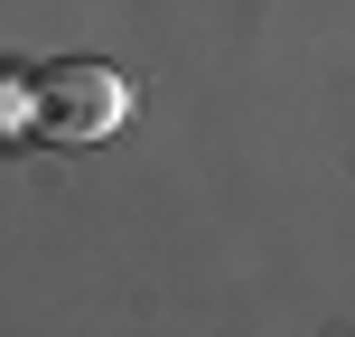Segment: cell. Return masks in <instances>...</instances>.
<instances>
[{"label":"cell","mask_w":355,"mask_h":337,"mask_svg":"<svg viewBox=\"0 0 355 337\" xmlns=\"http://www.w3.org/2000/svg\"><path fill=\"white\" fill-rule=\"evenodd\" d=\"M131 113V85L122 66H103V56H56V66H37V131L66 150L103 141V131H122Z\"/></svg>","instance_id":"1"},{"label":"cell","mask_w":355,"mask_h":337,"mask_svg":"<svg viewBox=\"0 0 355 337\" xmlns=\"http://www.w3.org/2000/svg\"><path fill=\"white\" fill-rule=\"evenodd\" d=\"M28 122H37V75H10V66H0V141H19Z\"/></svg>","instance_id":"2"}]
</instances>
